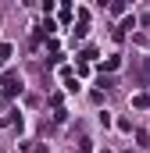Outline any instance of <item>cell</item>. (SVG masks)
<instances>
[{"instance_id": "cell-1", "label": "cell", "mask_w": 150, "mask_h": 153, "mask_svg": "<svg viewBox=\"0 0 150 153\" xmlns=\"http://www.w3.org/2000/svg\"><path fill=\"white\" fill-rule=\"evenodd\" d=\"M0 96H4V103H11V100H18V96H22V78H14V82H7V85L0 89Z\"/></svg>"}, {"instance_id": "cell-2", "label": "cell", "mask_w": 150, "mask_h": 153, "mask_svg": "<svg viewBox=\"0 0 150 153\" xmlns=\"http://www.w3.org/2000/svg\"><path fill=\"white\" fill-rule=\"evenodd\" d=\"M72 32H75V39H86V36H89V11H86V7L79 11V25H75Z\"/></svg>"}, {"instance_id": "cell-3", "label": "cell", "mask_w": 150, "mask_h": 153, "mask_svg": "<svg viewBox=\"0 0 150 153\" xmlns=\"http://www.w3.org/2000/svg\"><path fill=\"white\" fill-rule=\"evenodd\" d=\"M118 68H122V57L114 53V57H107V61L100 64V75H111V71H118Z\"/></svg>"}, {"instance_id": "cell-4", "label": "cell", "mask_w": 150, "mask_h": 153, "mask_svg": "<svg viewBox=\"0 0 150 153\" xmlns=\"http://www.w3.org/2000/svg\"><path fill=\"white\" fill-rule=\"evenodd\" d=\"M132 107H136V111H147L150 107V93H136V96H132Z\"/></svg>"}, {"instance_id": "cell-5", "label": "cell", "mask_w": 150, "mask_h": 153, "mask_svg": "<svg viewBox=\"0 0 150 153\" xmlns=\"http://www.w3.org/2000/svg\"><path fill=\"white\" fill-rule=\"evenodd\" d=\"M97 57V46H82V53H79V64H89Z\"/></svg>"}, {"instance_id": "cell-6", "label": "cell", "mask_w": 150, "mask_h": 153, "mask_svg": "<svg viewBox=\"0 0 150 153\" xmlns=\"http://www.w3.org/2000/svg\"><path fill=\"white\" fill-rule=\"evenodd\" d=\"M11 53H14V46H11V43H0V64H7Z\"/></svg>"}, {"instance_id": "cell-7", "label": "cell", "mask_w": 150, "mask_h": 153, "mask_svg": "<svg viewBox=\"0 0 150 153\" xmlns=\"http://www.w3.org/2000/svg\"><path fill=\"white\" fill-rule=\"evenodd\" d=\"M136 143H140V146H150V135L143 132V128H136Z\"/></svg>"}, {"instance_id": "cell-8", "label": "cell", "mask_w": 150, "mask_h": 153, "mask_svg": "<svg viewBox=\"0 0 150 153\" xmlns=\"http://www.w3.org/2000/svg\"><path fill=\"white\" fill-rule=\"evenodd\" d=\"M107 11H111V14H125V4H122V0H114V4L107 7Z\"/></svg>"}, {"instance_id": "cell-9", "label": "cell", "mask_w": 150, "mask_h": 153, "mask_svg": "<svg viewBox=\"0 0 150 153\" xmlns=\"http://www.w3.org/2000/svg\"><path fill=\"white\" fill-rule=\"evenodd\" d=\"M64 89H68V93H75V89H79V78H75V75L64 78Z\"/></svg>"}, {"instance_id": "cell-10", "label": "cell", "mask_w": 150, "mask_h": 153, "mask_svg": "<svg viewBox=\"0 0 150 153\" xmlns=\"http://www.w3.org/2000/svg\"><path fill=\"white\" fill-rule=\"evenodd\" d=\"M97 82H100L104 89H114V78H111V75H100V78H97Z\"/></svg>"}, {"instance_id": "cell-11", "label": "cell", "mask_w": 150, "mask_h": 153, "mask_svg": "<svg viewBox=\"0 0 150 153\" xmlns=\"http://www.w3.org/2000/svg\"><path fill=\"white\" fill-rule=\"evenodd\" d=\"M143 71H147V75H150V57H147V61H143Z\"/></svg>"}, {"instance_id": "cell-12", "label": "cell", "mask_w": 150, "mask_h": 153, "mask_svg": "<svg viewBox=\"0 0 150 153\" xmlns=\"http://www.w3.org/2000/svg\"><path fill=\"white\" fill-rule=\"evenodd\" d=\"M4 125H7V117H0V128H4Z\"/></svg>"}, {"instance_id": "cell-13", "label": "cell", "mask_w": 150, "mask_h": 153, "mask_svg": "<svg viewBox=\"0 0 150 153\" xmlns=\"http://www.w3.org/2000/svg\"><path fill=\"white\" fill-rule=\"evenodd\" d=\"M100 153H111V150H100Z\"/></svg>"}, {"instance_id": "cell-14", "label": "cell", "mask_w": 150, "mask_h": 153, "mask_svg": "<svg viewBox=\"0 0 150 153\" xmlns=\"http://www.w3.org/2000/svg\"><path fill=\"white\" fill-rule=\"evenodd\" d=\"M125 153H132V150H125Z\"/></svg>"}]
</instances>
